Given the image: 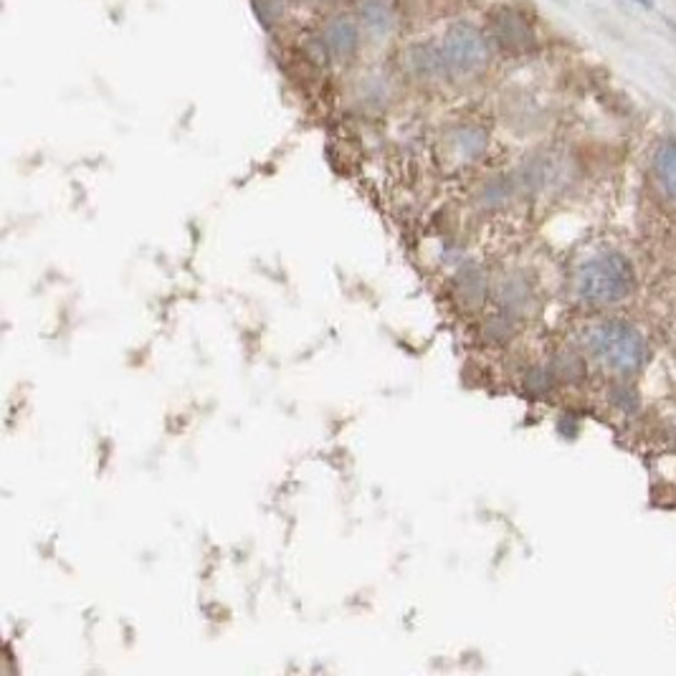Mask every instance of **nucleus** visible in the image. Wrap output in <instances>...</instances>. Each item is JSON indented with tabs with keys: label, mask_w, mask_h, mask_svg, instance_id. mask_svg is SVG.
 <instances>
[{
	"label": "nucleus",
	"mask_w": 676,
	"mask_h": 676,
	"mask_svg": "<svg viewBox=\"0 0 676 676\" xmlns=\"http://www.w3.org/2000/svg\"><path fill=\"white\" fill-rule=\"evenodd\" d=\"M654 168H656L659 182H662L666 193H669L676 201V140L659 147Z\"/></svg>",
	"instance_id": "nucleus-8"
},
{
	"label": "nucleus",
	"mask_w": 676,
	"mask_h": 676,
	"mask_svg": "<svg viewBox=\"0 0 676 676\" xmlns=\"http://www.w3.org/2000/svg\"><path fill=\"white\" fill-rule=\"evenodd\" d=\"M363 26L372 36H388L393 28V8L388 0H363L360 3Z\"/></svg>",
	"instance_id": "nucleus-7"
},
{
	"label": "nucleus",
	"mask_w": 676,
	"mask_h": 676,
	"mask_svg": "<svg viewBox=\"0 0 676 676\" xmlns=\"http://www.w3.org/2000/svg\"><path fill=\"white\" fill-rule=\"evenodd\" d=\"M633 289L636 274L631 261L616 251L588 259L576 274V294L585 305H616V301L631 297Z\"/></svg>",
	"instance_id": "nucleus-1"
},
{
	"label": "nucleus",
	"mask_w": 676,
	"mask_h": 676,
	"mask_svg": "<svg viewBox=\"0 0 676 676\" xmlns=\"http://www.w3.org/2000/svg\"><path fill=\"white\" fill-rule=\"evenodd\" d=\"M588 347L618 376H631L647 360L643 337L626 322H601L588 332Z\"/></svg>",
	"instance_id": "nucleus-2"
},
{
	"label": "nucleus",
	"mask_w": 676,
	"mask_h": 676,
	"mask_svg": "<svg viewBox=\"0 0 676 676\" xmlns=\"http://www.w3.org/2000/svg\"><path fill=\"white\" fill-rule=\"evenodd\" d=\"M408 63H411L413 74H418L420 79L449 76L441 46H413V49L408 51Z\"/></svg>",
	"instance_id": "nucleus-6"
},
{
	"label": "nucleus",
	"mask_w": 676,
	"mask_h": 676,
	"mask_svg": "<svg viewBox=\"0 0 676 676\" xmlns=\"http://www.w3.org/2000/svg\"><path fill=\"white\" fill-rule=\"evenodd\" d=\"M449 74L472 76L489 63V41L472 23H453L441 41Z\"/></svg>",
	"instance_id": "nucleus-3"
},
{
	"label": "nucleus",
	"mask_w": 676,
	"mask_h": 676,
	"mask_svg": "<svg viewBox=\"0 0 676 676\" xmlns=\"http://www.w3.org/2000/svg\"><path fill=\"white\" fill-rule=\"evenodd\" d=\"M322 46L332 61L345 63L355 57L357 46H360V28L349 15H337L324 26Z\"/></svg>",
	"instance_id": "nucleus-4"
},
{
	"label": "nucleus",
	"mask_w": 676,
	"mask_h": 676,
	"mask_svg": "<svg viewBox=\"0 0 676 676\" xmlns=\"http://www.w3.org/2000/svg\"><path fill=\"white\" fill-rule=\"evenodd\" d=\"M495 38L509 51H524L535 44V31L522 13L502 8L495 13Z\"/></svg>",
	"instance_id": "nucleus-5"
}]
</instances>
